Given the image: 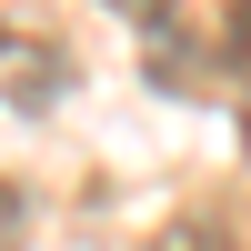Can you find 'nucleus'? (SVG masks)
<instances>
[{
  "instance_id": "nucleus-1",
  "label": "nucleus",
  "mask_w": 251,
  "mask_h": 251,
  "mask_svg": "<svg viewBox=\"0 0 251 251\" xmlns=\"http://www.w3.org/2000/svg\"><path fill=\"white\" fill-rule=\"evenodd\" d=\"M221 100H231L241 111V141H251V0H231V10H221Z\"/></svg>"
},
{
  "instance_id": "nucleus-2",
  "label": "nucleus",
  "mask_w": 251,
  "mask_h": 251,
  "mask_svg": "<svg viewBox=\"0 0 251 251\" xmlns=\"http://www.w3.org/2000/svg\"><path fill=\"white\" fill-rule=\"evenodd\" d=\"M40 71H60V50H30V40H0V91H20V100H50V80Z\"/></svg>"
},
{
  "instance_id": "nucleus-3",
  "label": "nucleus",
  "mask_w": 251,
  "mask_h": 251,
  "mask_svg": "<svg viewBox=\"0 0 251 251\" xmlns=\"http://www.w3.org/2000/svg\"><path fill=\"white\" fill-rule=\"evenodd\" d=\"M151 251H241V241H231V231H211V221H171Z\"/></svg>"
}]
</instances>
